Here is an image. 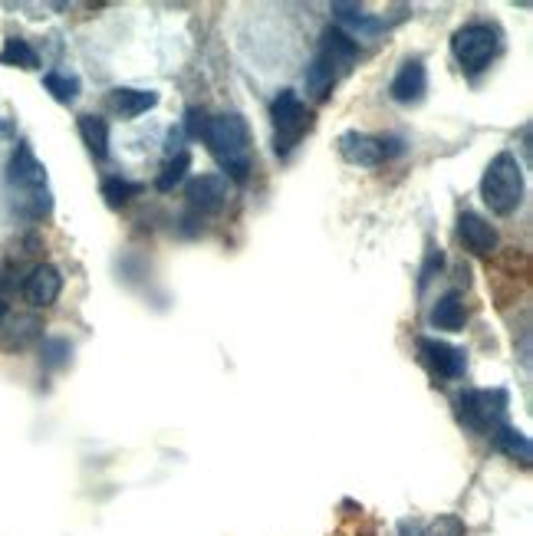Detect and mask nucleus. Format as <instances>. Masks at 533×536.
<instances>
[{
  "instance_id": "1",
  "label": "nucleus",
  "mask_w": 533,
  "mask_h": 536,
  "mask_svg": "<svg viewBox=\"0 0 533 536\" xmlns=\"http://www.w3.org/2000/svg\"><path fill=\"white\" fill-rule=\"evenodd\" d=\"M201 139L214 155V162L234 181H247V175H251V129H247L244 116H237V112L208 116Z\"/></svg>"
},
{
  "instance_id": "2",
  "label": "nucleus",
  "mask_w": 533,
  "mask_h": 536,
  "mask_svg": "<svg viewBox=\"0 0 533 536\" xmlns=\"http://www.w3.org/2000/svg\"><path fill=\"white\" fill-rule=\"evenodd\" d=\"M481 198L494 214H514L524 201V168L514 152H501L491 158L481 178Z\"/></svg>"
},
{
  "instance_id": "3",
  "label": "nucleus",
  "mask_w": 533,
  "mask_h": 536,
  "mask_svg": "<svg viewBox=\"0 0 533 536\" xmlns=\"http://www.w3.org/2000/svg\"><path fill=\"white\" fill-rule=\"evenodd\" d=\"M7 185L17 188L20 195H24V211L33 214V218H40V214L50 211V195H47V168L37 162V155H33V148L27 142H20L14 148V155H10L7 162Z\"/></svg>"
},
{
  "instance_id": "4",
  "label": "nucleus",
  "mask_w": 533,
  "mask_h": 536,
  "mask_svg": "<svg viewBox=\"0 0 533 536\" xmlns=\"http://www.w3.org/2000/svg\"><path fill=\"white\" fill-rule=\"evenodd\" d=\"M451 53L461 63V70L468 73H481L491 66V60L501 53V33L487 24H468L455 33L451 40Z\"/></svg>"
},
{
  "instance_id": "5",
  "label": "nucleus",
  "mask_w": 533,
  "mask_h": 536,
  "mask_svg": "<svg viewBox=\"0 0 533 536\" xmlns=\"http://www.w3.org/2000/svg\"><path fill=\"white\" fill-rule=\"evenodd\" d=\"M507 405L510 402L504 389H471L458 398L461 418L484 435H494L497 428L507 425Z\"/></svg>"
},
{
  "instance_id": "6",
  "label": "nucleus",
  "mask_w": 533,
  "mask_h": 536,
  "mask_svg": "<svg viewBox=\"0 0 533 536\" xmlns=\"http://www.w3.org/2000/svg\"><path fill=\"white\" fill-rule=\"evenodd\" d=\"M270 119H274L277 129V155H290L297 142L303 139V132L310 129V112H306L303 99L293 93V89H283L270 106Z\"/></svg>"
},
{
  "instance_id": "7",
  "label": "nucleus",
  "mask_w": 533,
  "mask_h": 536,
  "mask_svg": "<svg viewBox=\"0 0 533 536\" xmlns=\"http://www.w3.org/2000/svg\"><path fill=\"white\" fill-rule=\"evenodd\" d=\"M392 139H376V135H366V132H343L339 135V155L346 158L349 165H362V168H372L385 162L389 155H395Z\"/></svg>"
},
{
  "instance_id": "8",
  "label": "nucleus",
  "mask_w": 533,
  "mask_h": 536,
  "mask_svg": "<svg viewBox=\"0 0 533 536\" xmlns=\"http://www.w3.org/2000/svg\"><path fill=\"white\" fill-rule=\"evenodd\" d=\"M418 352H422V362L441 379H461L468 372V356L464 349L451 346V342L441 339H418Z\"/></svg>"
},
{
  "instance_id": "9",
  "label": "nucleus",
  "mask_w": 533,
  "mask_h": 536,
  "mask_svg": "<svg viewBox=\"0 0 533 536\" xmlns=\"http://www.w3.org/2000/svg\"><path fill=\"white\" fill-rule=\"evenodd\" d=\"M188 208L195 214H218L228 204V178L224 175H198L188 181Z\"/></svg>"
},
{
  "instance_id": "10",
  "label": "nucleus",
  "mask_w": 533,
  "mask_h": 536,
  "mask_svg": "<svg viewBox=\"0 0 533 536\" xmlns=\"http://www.w3.org/2000/svg\"><path fill=\"white\" fill-rule=\"evenodd\" d=\"M60 290H63V273L56 270L53 264L33 267L27 273V280H24V300L30 306H37V310H47V306H53L56 296H60Z\"/></svg>"
},
{
  "instance_id": "11",
  "label": "nucleus",
  "mask_w": 533,
  "mask_h": 536,
  "mask_svg": "<svg viewBox=\"0 0 533 536\" xmlns=\"http://www.w3.org/2000/svg\"><path fill=\"white\" fill-rule=\"evenodd\" d=\"M458 234H461L464 247L478 257H487L497 250V227L491 221H484L481 214H474V211H464L458 218Z\"/></svg>"
},
{
  "instance_id": "12",
  "label": "nucleus",
  "mask_w": 533,
  "mask_h": 536,
  "mask_svg": "<svg viewBox=\"0 0 533 536\" xmlns=\"http://www.w3.org/2000/svg\"><path fill=\"white\" fill-rule=\"evenodd\" d=\"M389 93L395 102H422L425 93H428V70H425V63L422 60H408L402 63V70L395 73L392 79V86H389Z\"/></svg>"
},
{
  "instance_id": "13",
  "label": "nucleus",
  "mask_w": 533,
  "mask_h": 536,
  "mask_svg": "<svg viewBox=\"0 0 533 536\" xmlns=\"http://www.w3.org/2000/svg\"><path fill=\"white\" fill-rule=\"evenodd\" d=\"M336 79H339V66H336L326 53H316V56H313V63L306 66V73H303L306 96H310L313 102L330 99L333 86H336Z\"/></svg>"
},
{
  "instance_id": "14",
  "label": "nucleus",
  "mask_w": 533,
  "mask_h": 536,
  "mask_svg": "<svg viewBox=\"0 0 533 536\" xmlns=\"http://www.w3.org/2000/svg\"><path fill=\"white\" fill-rule=\"evenodd\" d=\"M109 106L116 109L122 119H135L158 106V93L155 89H112Z\"/></svg>"
},
{
  "instance_id": "15",
  "label": "nucleus",
  "mask_w": 533,
  "mask_h": 536,
  "mask_svg": "<svg viewBox=\"0 0 533 536\" xmlns=\"http://www.w3.org/2000/svg\"><path fill=\"white\" fill-rule=\"evenodd\" d=\"M464 319H468V313H464V300L458 290L445 293L441 300L432 306V326L435 329H445V333H461L464 329Z\"/></svg>"
},
{
  "instance_id": "16",
  "label": "nucleus",
  "mask_w": 533,
  "mask_h": 536,
  "mask_svg": "<svg viewBox=\"0 0 533 536\" xmlns=\"http://www.w3.org/2000/svg\"><path fill=\"white\" fill-rule=\"evenodd\" d=\"M320 53H326L330 60L339 66V70H346L349 63L356 60V53H359V43L349 37L346 30H339V27H330L323 33V40H320Z\"/></svg>"
},
{
  "instance_id": "17",
  "label": "nucleus",
  "mask_w": 533,
  "mask_h": 536,
  "mask_svg": "<svg viewBox=\"0 0 533 536\" xmlns=\"http://www.w3.org/2000/svg\"><path fill=\"white\" fill-rule=\"evenodd\" d=\"M79 139L89 148V155L93 158H106L109 155V125L106 119L99 116H79Z\"/></svg>"
},
{
  "instance_id": "18",
  "label": "nucleus",
  "mask_w": 533,
  "mask_h": 536,
  "mask_svg": "<svg viewBox=\"0 0 533 536\" xmlns=\"http://www.w3.org/2000/svg\"><path fill=\"white\" fill-rule=\"evenodd\" d=\"M491 438H494L497 448H501V451L507 454V458H514V461H520V464H530L533 448H530V438L524 435V431H517V428L504 425V428H497Z\"/></svg>"
},
{
  "instance_id": "19",
  "label": "nucleus",
  "mask_w": 533,
  "mask_h": 536,
  "mask_svg": "<svg viewBox=\"0 0 533 536\" xmlns=\"http://www.w3.org/2000/svg\"><path fill=\"white\" fill-rule=\"evenodd\" d=\"M0 63H4V66H20V70H37L40 56H37V50H33L27 40L10 37L4 43V50H0Z\"/></svg>"
},
{
  "instance_id": "20",
  "label": "nucleus",
  "mask_w": 533,
  "mask_h": 536,
  "mask_svg": "<svg viewBox=\"0 0 533 536\" xmlns=\"http://www.w3.org/2000/svg\"><path fill=\"white\" fill-rule=\"evenodd\" d=\"M43 86H47V93L56 102H76V96H79V76L63 73V70H53L43 76Z\"/></svg>"
},
{
  "instance_id": "21",
  "label": "nucleus",
  "mask_w": 533,
  "mask_h": 536,
  "mask_svg": "<svg viewBox=\"0 0 533 536\" xmlns=\"http://www.w3.org/2000/svg\"><path fill=\"white\" fill-rule=\"evenodd\" d=\"M188 168H191V155L188 152H172V155H168L162 175H158V181H155L158 191H172L178 181L188 175Z\"/></svg>"
},
{
  "instance_id": "22",
  "label": "nucleus",
  "mask_w": 533,
  "mask_h": 536,
  "mask_svg": "<svg viewBox=\"0 0 533 536\" xmlns=\"http://www.w3.org/2000/svg\"><path fill=\"white\" fill-rule=\"evenodd\" d=\"M40 319L37 316H17L14 323H10V329H7V346L10 349H24L27 342H33L40 336Z\"/></svg>"
},
{
  "instance_id": "23",
  "label": "nucleus",
  "mask_w": 533,
  "mask_h": 536,
  "mask_svg": "<svg viewBox=\"0 0 533 536\" xmlns=\"http://www.w3.org/2000/svg\"><path fill=\"white\" fill-rule=\"evenodd\" d=\"M139 185H132V181H122V178H106L102 181V198H106L109 208H122V204H129L135 195H139Z\"/></svg>"
},
{
  "instance_id": "24",
  "label": "nucleus",
  "mask_w": 533,
  "mask_h": 536,
  "mask_svg": "<svg viewBox=\"0 0 533 536\" xmlns=\"http://www.w3.org/2000/svg\"><path fill=\"white\" fill-rule=\"evenodd\" d=\"M66 356H70V342H66V339H47V342H43V362H47L50 369L63 366Z\"/></svg>"
},
{
  "instance_id": "25",
  "label": "nucleus",
  "mask_w": 533,
  "mask_h": 536,
  "mask_svg": "<svg viewBox=\"0 0 533 536\" xmlns=\"http://www.w3.org/2000/svg\"><path fill=\"white\" fill-rule=\"evenodd\" d=\"M418 536H464V523L458 517H441L438 523H432V527Z\"/></svg>"
},
{
  "instance_id": "26",
  "label": "nucleus",
  "mask_w": 533,
  "mask_h": 536,
  "mask_svg": "<svg viewBox=\"0 0 533 536\" xmlns=\"http://www.w3.org/2000/svg\"><path fill=\"white\" fill-rule=\"evenodd\" d=\"M441 264H445V254H441V247H428L425 254V267H422V287L428 280L435 277V270H441Z\"/></svg>"
},
{
  "instance_id": "27",
  "label": "nucleus",
  "mask_w": 533,
  "mask_h": 536,
  "mask_svg": "<svg viewBox=\"0 0 533 536\" xmlns=\"http://www.w3.org/2000/svg\"><path fill=\"white\" fill-rule=\"evenodd\" d=\"M204 125H208V116H204L201 109H188V112H185V132L191 135V139H201V135H204Z\"/></svg>"
},
{
  "instance_id": "28",
  "label": "nucleus",
  "mask_w": 533,
  "mask_h": 536,
  "mask_svg": "<svg viewBox=\"0 0 533 536\" xmlns=\"http://www.w3.org/2000/svg\"><path fill=\"white\" fill-rule=\"evenodd\" d=\"M10 273H14V270H10V264H7V260H0V293L14 287V280H10Z\"/></svg>"
},
{
  "instance_id": "29",
  "label": "nucleus",
  "mask_w": 533,
  "mask_h": 536,
  "mask_svg": "<svg viewBox=\"0 0 533 536\" xmlns=\"http://www.w3.org/2000/svg\"><path fill=\"white\" fill-rule=\"evenodd\" d=\"M399 536H418V527H412V523H402V533Z\"/></svg>"
},
{
  "instance_id": "30",
  "label": "nucleus",
  "mask_w": 533,
  "mask_h": 536,
  "mask_svg": "<svg viewBox=\"0 0 533 536\" xmlns=\"http://www.w3.org/2000/svg\"><path fill=\"white\" fill-rule=\"evenodd\" d=\"M7 316V303L4 300H0V319H4Z\"/></svg>"
}]
</instances>
